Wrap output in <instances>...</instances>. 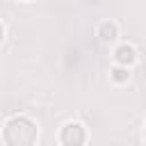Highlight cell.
Returning a JSON list of instances; mask_svg holds the SVG:
<instances>
[{
    "mask_svg": "<svg viewBox=\"0 0 146 146\" xmlns=\"http://www.w3.org/2000/svg\"><path fill=\"white\" fill-rule=\"evenodd\" d=\"M39 137L36 123L27 116H11L5 121L2 139L7 146H34Z\"/></svg>",
    "mask_w": 146,
    "mask_h": 146,
    "instance_id": "6da1fadb",
    "label": "cell"
},
{
    "mask_svg": "<svg viewBox=\"0 0 146 146\" xmlns=\"http://www.w3.org/2000/svg\"><path fill=\"white\" fill-rule=\"evenodd\" d=\"M87 141V130L78 121H68L59 130V144L62 146H84Z\"/></svg>",
    "mask_w": 146,
    "mask_h": 146,
    "instance_id": "7a4b0ae2",
    "label": "cell"
},
{
    "mask_svg": "<svg viewBox=\"0 0 146 146\" xmlns=\"http://www.w3.org/2000/svg\"><path fill=\"white\" fill-rule=\"evenodd\" d=\"M114 62H116L119 66L128 68V66H132V64L137 62V50H135L130 43H121V46L114 50Z\"/></svg>",
    "mask_w": 146,
    "mask_h": 146,
    "instance_id": "3957f363",
    "label": "cell"
},
{
    "mask_svg": "<svg viewBox=\"0 0 146 146\" xmlns=\"http://www.w3.org/2000/svg\"><path fill=\"white\" fill-rule=\"evenodd\" d=\"M98 36H100L103 43H112V41H116V36H119V25L112 23V21L100 23V25H98Z\"/></svg>",
    "mask_w": 146,
    "mask_h": 146,
    "instance_id": "277c9868",
    "label": "cell"
},
{
    "mask_svg": "<svg viewBox=\"0 0 146 146\" xmlns=\"http://www.w3.org/2000/svg\"><path fill=\"white\" fill-rule=\"evenodd\" d=\"M128 78H130V73H128V68H123V66H116V68L112 71V80H114L116 84L128 82Z\"/></svg>",
    "mask_w": 146,
    "mask_h": 146,
    "instance_id": "5b68a950",
    "label": "cell"
},
{
    "mask_svg": "<svg viewBox=\"0 0 146 146\" xmlns=\"http://www.w3.org/2000/svg\"><path fill=\"white\" fill-rule=\"evenodd\" d=\"M144 139H146V123H144Z\"/></svg>",
    "mask_w": 146,
    "mask_h": 146,
    "instance_id": "8992f818",
    "label": "cell"
},
{
    "mask_svg": "<svg viewBox=\"0 0 146 146\" xmlns=\"http://www.w3.org/2000/svg\"><path fill=\"white\" fill-rule=\"evenodd\" d=\"M21 2H30V0H21Z\"/></svg>",
    "mask_w": 146,
    "mask_h": 146,
    "instance_id": "52a82bcc",
    "label": "cell"
}]
</instances>
